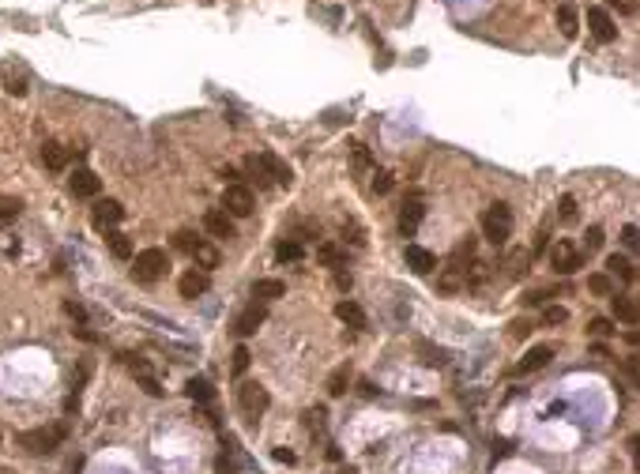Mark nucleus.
Wrapping results in <instances>:
<instances>
[{
	"instance_id": "8",
	"label": "nucleus",
	"mask_w": 640,
	"mask_h": 474,
	"mask_svg": "<svg viewBox=\"0 0 640 474\" xmlns=\"http://www.w3.org/2000/svg\"><path fill=\"white\" fill-rule=\"evenodd\" d=\"M203 230H208L211 237L230 241V237H234V219H230L222 207H211V211H203Z\"/></svg>"
},
{
	"instance_id": "42",
	"label": "nucleus",
	"mask_w": 640,
	"mask_h": 474,
	"mask_svg": "<svg viewBox=\"0 0 640 474\" xmlns=\"http://www.w3.org/2000/svg\"><path fill=\"white\" fill-rule=\"evenodd\" d=\"M140 384H143V392H147V395H155V399L162 395V384H159V380H155L151 373H147V377H140Z\"/></svg>"
},
{
	"instance_id": "15",
	"label": "nucleus",
	"mask_w": 640,
	"mask_h": 474,
	"mask_svg": "<svg viewBox=\"0 0 640 474\" xmlns=\"http://www.w3.org/2000/svg\"><path fill=\"white\" fill-rule=\"evenodd\" d=\"M264 320H267V309H264V305H249V309L234 320V331H237L241 339H245V335H253V331L260 328Z\"/></svg>"
},
{
	"instance_id": "4",
	"label": "nucleus",
	"mask_w": 640,
	"mask_h": 474,
	"mask_svg": "<svg viewBox=\"0 0 640 474\" xmlns=\"http://www.w3.org/2000/svg\"><path fill=\"white\" fill-rule=\"evenodd\" d=\"M256 207V196L253 189H245V184H226V192H222V211H226L230 219H249Z\"/></svg>"
},
{
	"instance_id": "12",
	"label": "nucleus",
	"mask_w": 640,
	"mask_h": 474,
	"mask_svg": "<svg viewBox=\"0 0 640 474\" xmlns=\"http://www.w3.org/2000/svg\"><path fill=\"white\" fill-rule=\"evenodd\" d=\"M407 267H411L414 275H430L433 267H437V256L430 253V248H422V245H407Z\"/></svg>"
},
{
	"instance_id": "18",
	"label": "nucleus",
	"mask_w": 640,
	"mask_h": 474,
	"mask_svg": "<svg viewBox=\"0 0 640 474\" xmlns=\"http://www.w3.org/2000/svg\"><path fill=\"white\" fill-rule=\"evenodd\" d=\"M42 162H45V170L61 173L64 166H68V147H64V143H53V139H49V143L42 147Z\"/></svg>"
},
{
	"instance_id": "22",
	"label": "nucleus",
	"mask_w": 640,
	"mask_h": 474,
	"mask_svg": "<svg viewBox=\"0 0 640 474\" xmlns=\"http://www.w3.org/2000/svg\"><path fill=\"white\" fill-rule=\"evenodd\" d=\"M336 316L343 324H350V328H366V313H361L358 301H339L336 305Z\"/></svg>"
},
{
	"instance_id": "46",
	"label": "nucleus",
	"mask_w": 640,
	"mask_h": 474,
	"mask_svg": "<svg viewBox=\"0 0 640 474\" xmlns=\"http://www.w3.org/2000/svg\"><path fill=\"white\" fill-rule=\"evenodd\" d=\"M64 313H68V316H72V320H79V324H83V309H79V305H76V301H64Z\"/></svg>"
},
{
	"instance_id": "37",
	"label": "nucleus",
	"mask_w": 640,
	"mask_h": 474,
	"mask_svg": "<svg viewBox=\"0 0 640 474\" xmlns=\"http://www.w3.org/2000/svg\"><path fill=\"white\" fill-rule=\"evenodd\" d=\"M602 226H588V234H584V245H588V253H595V248H602Z\"/></svg>"
},
{
	"instance_id": "26",
	"label": "nucleus",
	"mask_w": 640,
	"mask_h": 474,
	"mask_svg": "<svg viewBox=\"0 0 640 474\" xmlns=\"http://www.w3.org/2000/svg\"><path fill=\"white\" fill-rule=\"evenodd\" d=\"M558 26H561V34L565 38H577V8L565 0V4L558 8Z\"/></svg>"
},
{
	"instance_id": "21",
	"label": "nucleus",
	"mask_w": 640,
	"mask_h": 474,
	"mask_svg": "<svg viewBox=\"0 0 640 474\" xmlns=\"http://www.w3.org/2000/svg\"><path fill=\"white\" fill-rule=\"evenodd\" d=\"M614 316H618L621 324H629V328H633V324L640 320L637 297H625V294H618V297H614Z\"/></svg>"
},
{
	"instance_id": "28",
	"label": "nucleus",
	"mask_w": 640,
	"mask_h": 474,
	"mask_svg": "<svg viewBox=\"0 0 640 474\" xmlns=\"http://www.w3.org/2000/svg\"><path fill=\"white\" fill-rule=\"evenodd\" d=\"M4 90H8V95H15V98L26 95V76H23V72H12V64H4Z\"/></svg>"
},
{
	"instance_id": "7",
	"label": "nucleus",
	"mask_w": 640,
	"mask_h": 474,
	"mask_svg": "<svg viewBox=\"0 0 640 474\" xmlns=\"http://www.w3.org/2000/svg\"><path fill=\"white\" fill-rule=\"evenodd\" d=\"M588 31H591V38L602 42V45L618 42V26H614V19H610L602 8H588Z\"/></svg>"
},
{
	"instance_id": "32",
	"label": "nucleus",
	"mask_w": 640,
	"mask_h": 474,
	"mask_svg": "<svg viewBox=\"0 0 640 474\" xmlns=\"http://www.w3.org/2000/svg\"><path fill=\"white\" fill-rule=\"evenodd\" d=\"M565 320H569V309H565V305H546V313H543L546 328H558V324H565Z\"/></svg>"
},
{
	"instance_id": "43",
	"label": "nucleus",
	"mask_w": 640,
	"mask_h": 474,
	"mask_svg": "<svg viewBox=\"0 0 640 474\" xmlns=\"http://www.w3.org/2000/svg\"><path fill=\"white\" fill-rule=\"evenodd\" d=\"M15 215H19V203H0V226H4V222H12Z\"/></svg>"
},
{
	"instance_id": "10",
	"label": "nucleus",
	"mask_w": 640,
	"mask_h": 474,
	"mask_svg": "<svg viewBox=\"0 0 640 474\" xmlns=\"http://www.w3.org/2000/svg\"><path fill=\"white\" fill-rule=\"evenodd\" d=\"M120 219H125V207H120L117 200H98V203H95V211H91V222H95L98 230L117 226Z\"/></svg>"
},
{
	"instance_id": "6",
	"label": "nucleus",
	"mask_w": 640,
	"mask_h": 474,
	"mask_svg": "<svg viewBox=\"0 0 640 474\" xmlns=\"http://www.w3.org/2000/svg\"><path fill=\"white\" fill-rule=\"evenodd\" d=\"M550 267L558 275H572V271H580V267H584V256L577 253V245H572V241L561 237L558 245L550 248Z\"/></svg>"
},
{
	"instance_id": "38",
	"label": "nucleus",
	"mask_w": 640,
	"mask_h": 474,
	"mask_svg": "<svg viewBox=\"0 0 640 474\" xmlns=\"http://www.w3.org/2000/svg\"><path fill=\"white\" fill-rule=\"evenodd\" d=\"M373 192H377V196H384V192H392V173L377 170V173H373Z\"/></svg>"
},
{
	"instance_id": "36",
	"label": "nucleus",
	"mask_w": 640,
	"mask_h": 474,
	"mask_svg": "<svg viewBox=\"0 0 640 474\" xmlns=\"http://www.w3.org/2000/svg\"><path fill=\"white\" fill-rule=\"evenodd\" d=\"M230 369H234V377H245V373H249V350H245V347L234 350V361H230Z\"/></svg>"
},
{
	"instance_id": "20",
	"label": "nucleus",
	"mask_w": 640,
	"mask_h": 474,
	"mask_svg": "<svg viewBox=\"0 0 640 474\" xmlns=\"http://www.w3.org/2000/svg\"><path fill=\"white\" fill-rule=\"evenodd\" d=\"M317 260H320V264H328V267H343V264H347V248H339L336 241H320V245H317Z\"/></svg>"
},
{
	"instance_id": "23",
	"label": "nucleus",
	"mask_w": 640,
	"mask_h": 474,
	"mask_svg": "<svg viewBox=\"0 0 640 474\" xmlns=\"http://www.w3.org/2000/svg\"><path fill=\"white\" fill-rule=\"evenodd\" d=\"M607 271H610V275H618L621 283H633V278H637L633 260H625V256H618V253H614V256H607Z\"/></svg>"
},
{
	"instance_id": "24",
	"label": "nucleus",
	"mask_w": 640,
	"mask_h": 474,
	"mask_svg": "<svg viewBox=\"0 0 640 474\" xmlns=\"http://www.w3.org/2000/svg\"><path fill=\"white\" fill-rule=\"evenodd\" d=\"M286 294V283L279 278H260V283L253 286V297H260V301H275V297Z\"/></svg>"
},
{
	"instance_id": "13",
	"label": "nucleus",
	"mask_w": 640,
	"mask_h": 474,
	"mask_svg": "<svg viewBox=\"0 0 640 474\" xmlns=\"http://www.w3.org/2000/svg\"><path fill=\"white\" fill-rule=\"evenodd\" d=\"M68 189H72V196H83V200H91V196H98V189H102V181L95 177L91 170H76L68 177Z\"/></svg>"
},
{
	"instance_id": "17",
	"label": "nucleus",
	"mask_w": 640,
	"mask_h": 474,
	"mask_svg": "<svg viewBox=\"0 0 640 474\" xmlns=\"http://www.w3.org/2000/svg\"><path fill=\"white\" fill-rule=\"evenodd\" d=\"M422 219H426V207L422 203H403V211H400V234L403 237H414V230L422 226Z\"/></svg>"
},
{
	"instance_id": "30",
	"label": "nucleus",
	"mask_w": 640,
	"mask_h": 474,
	"mask_svg": "<svg viewBox=\"0 0 640 474\" xmlns=\"http://www.w3.org/2000/svg\"><path fill=\"white\" fill-rule=\"evenodd\" d=\"M588 290L595 297H614V283H610V275H588Z\"/></svg>"
},
{
	"instance_id": "49",
	"label": "nucleus",
	"mask_w": 640,
	"mask_h": 474,
	"mask_svg": "<svg viewBox=\"0 0 640 474\" xmlns=\"http://www.w3.org/2000/svg\"><path fill=\"white\" fill-rule=\"evenodd\" d=\"M614 4H618V0H614Z\"/></svg>"
},
{
	"instance_id": "19",
	"label": "nucleus",
	"mask_w": 640,
	"mask_h": 474,
	"mask_svg": "<svg viewBox=\"0 0 640 474\" xmlns=\"http://www.w3.org/2000/svg\"><path fill=\"white\" fill-rule=\"evenodd\" d=\"M185 395L196 399V403H211V399H215V388H211L208 377H189V384H185Z\"/></svg>"
},
{
	"instance_id": "25",
	"label": "nucleus",
	"mask_w": 640,
	"mask_h": 474,
	"mask_svg": "<svg viewBox=\"0 0 640 474\" xmlns=\"http://www.w3.org/2000/svg\"><path fill=\"white\" fill-rule=\"evenodd\" d=\"M106 245H109V253H114L117 260H132V241L120 234V230H109V234H106Z\"/></svg>"
},
{
	"instance_id": "9",
	"label": "nucleus",
	"mask_w": 640,
	"mask_h": 474,
	"mask_svg": "<svg viewBox=\"0 0 640 474\" xmlns=\"http://www.w3.org/2000/svg\"><path fill=\"white\" fill-rule=\"evenodd\" d=\"M460 286H467V267H463L460 260H448V267L437 275V290L441 294H456Z\"/></svg>"
},
{
	"instance_id": "27",
	"label": "nucleus",
	"mask_w": 640,
	"mask_h": 474,
	"mask_svg": "<svg viewBox=\"0 0 640 474\" xmlns=\"http://www.w3.org/2000/svg\"><path fill=\"white\" fill-rule=\"evenodd\" d=\"M347 384H350V365H339L336 373L328 377V395H331V399L347 395Z\"/></svg>"
},
{
	"instance_id": "41",
	"label": "nucleus",
	"mask_w": 640,
	"mask_h": 474,
	"mask_svg": "<svg viewBox=\"0 0 640 474\" xmlns=\"http://www.w3.org/2000/svg\"><path fill=\"white\" fill-rule=\"evenodd\" d=\"M588 331H591L595 339H602V335H610L614 328H610V320H602V316H599V320H591V324H588Z\"/></svg>"
},
{
	"instance_id": "34",
	"label": "nucleus",
	"mask_w": 640,
	"mask_h": 474,
	"mask_svg": "<svg viewBox=\"0 0 640 474\" xmlns=\"http://www.w3.org/2000/svg\"><path fill=\"white\" fill-rule=\"evenodd\" d=\"M527 264H531V256H527V248H520V253H513V260H508V275H513V278H520Z\"/></svg>"
},
{
	"instance_id": "3",
	"label": "nucleus",
	"mask_w": 640,
	"mask_h": 474,
	"mask_svg": "<svg viewBox=\"0 0 640 474\" xmlns=\"http://www.w3.org/2000/svg\"><path fill=\"white\" fill-rule=\"evenodd\" d=\"M237 406L241 414L249 418V422H260V414L272 406V395H267L264 384H256V380H245V384L237 388Z\"/></svg>"
},
{
	"instance_id": "31",
	"label": "nucleus",
	"mask_w": 640,
	"mask_h": 474,
	"mask_svg": "<svg viewBox=\"0 0 640 474\" xmlns=\"http://www.w3.org/2000/svg\"><path fill=\"white\" fill-rule=\"evenodd\" d=\"M302 256H305L302 241H279V248H275V260H279V264H286V260H302Z\"/></svg>"
},
{
	"instance_id": "40",
	"label": "nucleus",
	"mask_w": 640,
	"mask_h": 474,
	"mask_svg": "<svg viewBox=\"0 0 640 474\" xmlns=\"http://www.w3.org/2000/svg\"><path fill=\"white\" fill-rule=\"evenodd\" d=\"M558 207H561V219H565V222H572V219H577V200H572V196H561V203H558Z\"/></svg>"
},
{
	"instance_id": "48",
	"label": "nucleus",
	"mask_w": 640,
	"mask_h": 474,
	"mask_svg": "<svg viewBox=\"0 0 640 474\" xmlns=\"http://www.w3.org/2000/svg\"><path fill=\"white\" fill-rule=\"evenodd\" d=\"M527 331H531V324H513V335H516V339H524Z\"/></svg>"
},
{
	"instance_id": "16",
	"label": "nucleus",
	"mask_w": 640,
	"mask_h": 474,
	"mask_svg": "<svg viewBox=\"0 0 640 474\" xmlns=\"http://www.w3.org/2000/svg\"><path fill=\"white\" fill-rule=\"evenodd\" d=\"M208 286H211V278H208V271H185L181 275V283H178V290H181V297H200V294H208Z\"/></svg>"
},
{
	"instance_id": "5",
	"label": "nucleus",
	"mask_w": 640,
	"mask_h": 474,
	"mask_svg": "<svg viewBox=\"0 0 640 474\" xmlns=\"http://www.w3.org/2000/svg\"><path fill=\"white\" fill-rule=\"evenodd\" d=\"M61 441H64V429H61V425H57V429H26V433L15 436V444H19V448H26L31 455H45V452H53Z\"/></svg>"
},
{
	"instance_id": "14",
	"label": "nucleus",
	"mask_w": 640,
	"mask_h": 474,
	"mask_svg": "<svg viewBox=\"0 0 640 474\" xmlns=\"http://www.w3.org/2000/svg\"><path fill=\"white\" fill-rule=\"evenodd\" d=\"M260 166H264L267 173H272V181H275V184H283V189H290V184H294V170L283 162V158H275L272 151H264V155H260Z\"/></svg>"
},
{
	"instance_id": "39",
	"label": "nucleus",
	"mask_w": 640,
	"mask_h": 474,
	"mask_svg": "<svg viewBox=\"0 0 640 474\" xmlns=\"http://www.w3.org/2000/svg\"><path fill=\"white\" fill-rule=\"evenodd\" d=\"M173 245H178V248H181V253H192V248H196V237H192V234H189V230H181V234H178V237H173Z\"/></svg>"
},
{
	"instance_id": "2",
	"label": "nucleus",
	"mask_w": 640,
	"mask_h": 474,
	"mask_svg": "<svg viewBox=\"0 0 640 474\" xmlns=\"http://www.w3.org/2000/svg\"><path fill=\"white\" fill-rule=\"evenodd\" d=\"M482 237L494 241V245H505L513 237V211H508V203H494L482 215Z\"/></svg>"
},
{
	"instance_id": "35",
	"label": "nucleus",
	"mask_w": 640,
	"mask_h": 474,
	"mask_svg": "<svg viewBox=\"0 0 640 474\" xmlns=\"http://www.w3.org/2000/svg\"><path fill=\"white\" fill-rule=\"evenodd\" d=\"M215 474H241L234 452H222V455H219V459H215Z\"/></svg>"
},
{
	"instance_id": "29",
	"label": "nucleus",
	"mask_w": 640,
	"mask_h": 474,
	"mask_svg": "<svg viewBox=\"0 0 640 474\" xmlns=\"http://www.w3.org/2000/svg\"><path fill=\"white\" fill-rule=\"evenodd\" d=\"M192 260L203 267V271H211V267H219V253L211 245H203V241H196V248H192Z\"/></svg>"
},
{
	"instance_id": "33",
	"label": "nucleus",
	"mask_w": 640,
	"mask_h": 474,
	"mask_svg": "<svg viewBox=\"0 0 640 474\" xmlns=\"http://www.w3.org/2000/svg\"><path fill=\"white\" fill-rule=\"evenodd\" d=\"M419 350H422V354H426V358H422V361H426V365H444V361H448V354H444V350H441V347H437V350H433V347H430V342H419Z\"/></svg>"
},
{
	"instance_id": "1",
	"label": "nucleus",
	"mask_w": 640,
	"mask_h": 474,
	"mask_svg": "<svg viewBox=\"0 0 640 474\" xmlns=\"http://www.w3.org/2000/svg\"><path fill=\"white\" fill-rule=\"evenodd\" d=\"M166 267H170V256H166L162 248H143V253H136V260H132V278L151 286L166 275Z\"/></svg>"
},
{
	"instance_id": "45",
	"label": "nucleus",
	"mask_w": 640,
	"mask_h": 474,
	"mask_svg": "<svg viewBox=\"0 0 640 474\" xmlns=\"http://www.w3.org/2000/svg\"><path fill=\"white\" fill-rule=\"evenodd\" d=\"M336 286H339V290H350V286H354V278H350V271H343V267H336Z\"/></svg>"
},
{
	"instance_id": "11",
	"label": "nucleus",
	"mask_w": 640,
	"mask_h": 474,
	"mask_svg": "<svg viewBox=\"0 0 640 474\" xmlns=\"http://www.w3.org/2000/svg\"><path fill=\"white\" fill-rule=\"evenodd\" d=\"M550 358H554V347H550V342H543V347H531V350H527V354L520 358L516 373H539V369L550 365Z\"/></svg>"
},
{
	"instance_id": "44",
	"label": "nucleus",
	"mask_w": 640,
	"mask_h": 474,
	"mask_svg": "<svg viewBox=\"0 0 640 474\" xmlns=\"http://www.w3.org/2000/svg\"><path fill=\"white\" fill-rule=\"evenodd\" d=\"M637 241H640V237H637V226L629 222V226L621 230V245H625V248H637Z\"/></svg>"
},
{
	"instance_id": "47",
	"label": "nucleus",
	"mask_w": 640,
	"mask_h": 474,
	"mask_svg": "<svg viewBox=\"0 0 640 474\" xmlns=\"http://www.w3.org/2000/svg\"><path fill=\"white\" fill-rule=\"evenodd\" d=\"M275 459H279V463H294V452L290 448H275Z\"/></svg>"
}]
</instances>
